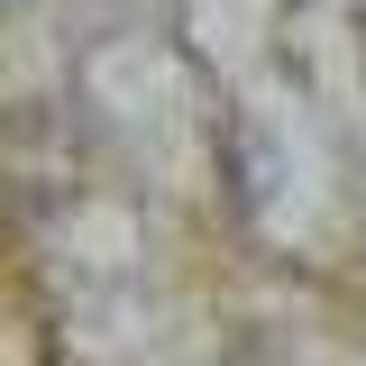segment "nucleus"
Listing matches in <instances>:
<instances>
[{"label":"nucleus","mask_w":366,"mask_h":366,"mask_svg":"<svg viewBox=\"0 0 366 366\" xmlns=\"http://www.w3.org/2000/svg\"><path fill=\"white\" fill-rule=\"evenodd\" d=\"M357 37H366V9H357Z\"/></svg>","instance_id":"nucleus-1"}]
</instances>
